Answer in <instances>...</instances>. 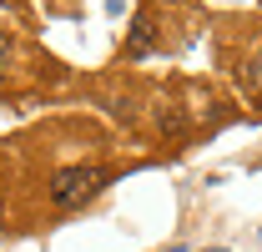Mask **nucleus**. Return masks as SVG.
I'll return each instance as SVG.
<instances>
[{
  "instance_id": "f03ea898",
  "label": "nucleus",
  "mask_w": 262,
  "mask_h": 252,
  "mask_svg": "<svg viewBox=\"0 0 262 252\" xmlns=\"http://www.w3.org/2000/svg\"><path fill=\"white\" fill-rule=\"evenodd\" d=\"M151 40H157L151 15H136V20H131V35H126V56H146V51H151Z\"/></svg>"
},
{
  "instance_id": "39448f33",
  "label": "nucleus",
  "mask_w": 262,
  "mask_h": 252,
  "mask_svg": "<svg viewBox=\"0 0 262 252\" xmlns=\"http://www.w3.org/2000/svg\"><path fill=\"white\" fill-rule=\"evenodd\" d=\"M5 51H10V35H5V31H0V56H5Z\"/></svg>"
},
{
  "instance_id": "7ed1b4c3",
  "label": "nucleus",
  "mask_w": 262,
  "mask_h": 252,
  "mask_svg": "<svg viewBox=\"0 0 262 252\" xmlns=\"http://www.w3.org/2000/svg\"><path fill=\"white\" fill-rule=\"evenodd\" d=\"M242 86H247L252 96H262V46L247 56V66H242Z\"/></svg>"
},
{
  "instance_id": "f257e3e1",
  "label": "nucleus",
  "mask_w": 262,
  "mask_h": 252,
  "mask_svg": "<svg viewBox=\"0 0 262 252\" xmlns=\"http://www.w3.org/2000/svg\"><path fill=\"white\" fill-rule=\"evenodd\" d=\"M111 182V172L106 166H61L56 177H51V207H61V212H71V207H81V202H91L101 187Z\"/></svg>"
},
{
  "instance_id": "423d86ee",
  "label": "nucleus",
  "mask_w": 262,
  "mask_h": 252,
  "mask_svg": "<svg viewBox=\"0 0 262 252\" xmlns=\"http://www.w3.org/2000/svg\"><path fill=\"white\" fill-rule=\"evenodd\" d=\"M212 252H227V247H212Z\"/></svg>"
},
{
  "instance_id": "20e7f679",
  "label": "nucleus",
  "mask_w": 262,
  "mask_h": 252,
  "mask_svg": "<svg viewBox=\"0 0 262 252\" xmlns=\"http://www.w3.org/2000/svg\"><path fill=\"white\" fill-rule=\"evenodd\" d=\"M157 131H171V136H177V131H182V111H177V106H162V111H157Z\"/></svg>"
}]
</instances>
